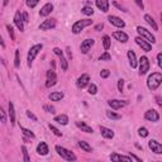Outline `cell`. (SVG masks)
<instances>
[{"mask_svg":"<svg viewBox=\"0 0 162 162\" xmlns=\"http://www.w3.org/2000/svg\"><path fill=\"white\" fill-rule=\"evenodd\" d=\"M67 55H69V58H72V52H71L70 47H67Z\"/></svg>","mask_w":162,"mask_h":162,"instance_id":"obj_57","label":"cell"},{"mask_svg":"<svg viewBox=\"0 0 162 162\" xmlns=\"http://www.w3.org/2000/svg\"><path fill=\"white\" fill-rule=\"evenodd\" d=\"M56 27V19H46L43 23H41L39 29L41 31H50Z\"/></svg>","mask_w":162,"mask_h":162,"instance_id":"obj_11","label":"cell"},{"mask_svg":"<svg viewBox=\"0 0 162 162\" xmlns=\"http://www.w3.org/2000/svg\"><path fill=\"white\" fill-rule=\"evenodd\" d=\"M94 43H95V41L93 39V38H91V39H90V38H89V39H85L82 43H81V47H80L81 52H82V53H88L89 50L94 46Z\"/></svg>","mask_w":162,"mask_h":162,"instance_id":"obj_15","label":"cell"},{"mask_svg":"<svg viewBox=\"0 0 162 162\" xmlns=\"http://www.w3.org/2000/svg\"><path fill=\"white\" fill-rule=\"evenodd\" d=\"M27 115H28V118H31L32 120H34V122H37V117L33 114L31 110H27Z\"/></svg>","mask_w":162,"mask_h":162,"instance_id":"obj_47","label":"cell"},{"mask_svg":"<svg viewBox=\"0 0 162 162\" xmlns=\"http://www.w3.org/2000/svg\"><path fill=\"white\" fill-rule=\"evenodd\" d=\"M139 75H144L148 72V70H150V61L148 58H147L146 56H142L141 58H139Z\"/></svg>","mask_w":162,"mask_h":162,"instance_id":"obj_6","label":"cell"},{"mask_svg":"<svg viewBox=\"0 0 162 162\" xmlns=\"http://www.w3.org/2000/svg\"><path fill=\"white\" fill-rule=\"evenodd\" d=\"M129 156L132 157V158H133V160H136V161H138V162H141V161H142V158H139V157H137L136 155H132V153H131Z\"/></svg>","mask_w":162,"mask_h":162,"instance_id":"obj_55","label":"cell"},{"mask_svg":"<svg viewBox=\"0 0 162 162\" xmlns=\"http://www.w3.org/2000/svg\"><path fill=\"white\" fill-rule=\"evenodd\" d=\"M60 58H61V67H62V70H63V71H66V70L69 69V65H67V60H66L63 56H61Z\"/></svg>","mask_w":162,"mask_h":162,"instance_id":"obj_38","label":"cell"},{"mask_svg":"<svg viewBox=\"0 0 162 162\" xmlns=\"http://www.w3.org/2000/svg\"><path fill=\"white\" fill-rule=\"evenodd\" d=\"M128 58H129V65L132 66V69H134L137 67V63H138V61H137V56L136 53L133 51H128Z\"/></svg>","mask_w":162,"mask_h":162,"instance_id":"obj_22","label":"cell"},{"mask_svg":"<svg viewBox=\"0 0 162 162\" xmlns=\"http://www.w3.org/2000/svg\"><path fill=\"white\" fill-rule=\"evenodd\" d=\"M137 32H138V34H139L142 38H144V39L148 41L151 45L156 43V38H155V36L152 34V33H151L150 31H147L146 28L141 27V26H138V27H137Z\"/></svg>","mask_w":162,"mask_h":162,"instance_id":"obj_5","label":"cell"},{"mask_svg":"<svg viewBox=\"0 0 162 162\" xmlns=\"http://www.w3.org/2000/svg\"><path fill=\"white\" fill-rule=\"evenodd\" d=\"M56 84H57V77H53V79H47V81H46V88L55 86Z\"/></svg>","mask_w":162,"mask_h":162,"instance_id":"obj_36","label":"cell"},{"mask_svg":"<svg viewBox=\"0 0 162 162\" xmlns=\"http://www.w3.org/2000/svg\"><path fill=\"white\" fill-rule=\"evenodd\" d=\"M79 147H80L81 150H84L85 152H93L91 146H90L88 142H85V141H80L79 142Z\"/></svg>","mask_w":162,"mask_h":162,"instance_id":"obj_28","label":"cell"},{"mask_svg":"<svg viewBox=\"0 0 162 162\" xmlns=\"http://www.w3.org/2000/svg\"><path fill=\"white\" fill-rule=\"evenodd\" d=\"M22 151H23V160H24V162H29L31 161V157H29V155H28V151L26 148V146L22 147Z\"/></svg>","mask_w":162,"mask_h":162,"instance_id":"obj_35","label":"cell"},{"mask_svg":"<svg viewBox=\"0 0 162 162\" xmlns=\"http://www.w3.org/2000/svg\"><path fill=\"white\" fill-rule=\"evenodd\" d=\"M91 24H93V20H90V19H81V20H77L72 26V33L74 34H79L84 28H86Z\"/></svg>","mask_w":162,"mask_h":162,"instance_id":"obj_2","label":"cell"},{"mask_svg":"<svg viewBox=\"0 0 162 162\" xmlns=\"http://www.w3.org/2000/svg\"><path fill=\"white\" fill-rule=\"evenodd\" d=\"M38 3H39V0H27V5L29 8H34Z\"/></svg>","mask_w":162,"mask_h":162,"instance_id":"obj_41","label":"cell"},{"mask_svg":"<svg viewBox=\"0 0 162 162\" xmlns=\"http://www.w3.org/2000/svg\"><path fill=\"white\" fill-rule=\"evenodd\" d=\"M95 3H96V7L101 12L107 13L109 10V1H108V0H95Z\"/></svg>","mask_w":162,"mask_h":162,"instance_id":"obj_19","label":"cell"},{"mask_svg":"<svg viewBox=\"0 0 162 162\" xmlns=\"http://www.w3.org/2000/svg\"><path fill=\"white\" fill-rule=\"evenodd\" d=\"M20 129H22L23 133H24V136H27V137H31V138H34L36 137L34 133H33L32 131H29V129H27V128H24V127H20Z\"/></svg>","mask_w":162,"mask_h":162,"instance_id":"obj_37","label":"cell"},{"mask_svg":"<svg viewBox=\"0 0 162 162\" xmlns=\"http://www.w3.org/2000/svg\"><path fill=\"white\" fill-rule=\"evenodd\" d=\"M160 17H161V23H162V13H161V15H160Z\"/></svg>","mask_w":162,"mask_h":162,"instance_id":"obj_58","label":"cell"},{"mask_svg":"<svg viewBox=\"0 0 162 162\" xmlns=\"http://www.w3.org/2000/svg\"><path fill=\"white\" fill-rule=\"evenodd\" d=\"M110 160L112 161H126V162L133 161V158L131 156H122V155H118V153H112L110 155Z\"/></svg>","mask_w":162,"mask_h":162,"instance_id":"obj_18","label":"cell"},{"mask_svg":"<svg viewBox=\"0 0 162 162\" xmlns=\"http://www.w3.org/2000/svg\"><path fill=\"white\" fill-rule=\"evenodd\" d=\"M113 37L115 38L117 41L122 42V43H126V42L128 41V34H127V33H124V32H122V31L114 32V33H113Z\"/></svg>","mask_w":162,"mask_h":162,"instance_id":"obj_16","label":"cell"},{"mask_svg":"<svg viewBox=\"0 0 162 162\" xmlns=\"http://www.w3.org/2000/svg\"><path fill=\"white\" fill-rule=\"evenodd\" d=\"M108 105L112 109H120V108H124L128 105V101L127 100H109L108 101Z\"/></svg>","mask_w":162,"mask_h":162,"instance_id":"obj_9","label":"cell"},{"mask_svg":"<svg viewBox=\"0 0 162 162\" xmlns=\"http://www.w3.org/2000/svg\"><path fill=\"white\" fill-rule=\"evenodd\" d=\"M148 129H147V128H144V127H141L139 129H138V134H139L142 138H144V137H147L148 136Z\"/></svg>","mask_w":162,"mask_h":162,"instance_id":"obj_33","label":"cell"},{"mask_svg":"<svg viewBox=\"0 0 162 162\" xmlns=\"http://www.w3.org/2000/svg\"><path fill=\"white\" fill-rule=\"evenodd\" d=\"M123 89H124V80L120 79V80L118 81V90L122 93V91H123Z\"/></svg>","mask_w":162,"mask_h":162,"instance_id":"obj_44","label":"cell"},{"mask_svg":"<svg viewBox=\"0 0 162 162\" xmlns=\"http://www.w3.org/2000/svg\"><path fill=\"white\" fill-rule=\"evenodd\" d=\"M0 115H1V122L3 123H7V115H5V112H4L3 108L0 109Z\"/></svg>","mask_w":162,"mask_h":162,"instance_id":"obj_46","label":"cell"},{"mask_svg":"<svg viewBox=\"0 0 162 162\" xmlns=\"http://www.w3.org/2000/svg\"><path fill=\"white\" fill-rule=\"evenodd\" d=\"M156 101H157V104H158L160 107H162V98H161V96H158V95H157V96H156Z\"/></svg>","mask_w":162,"mask_h":162,"instance_id":"obj_53","label":"cell"},{"mask_svg":"<svg viewBox=\"0 0 162 162\" xmlns=\"http://www.w3.org/2000/svg\"><path fill=\"white\" fill-rule=\"evenodd\" d=\"M108 20H109V23H110V24L115 26V27H118V28H124V27H126V22L122 20V19L119 18V17L110 15V17L108 18Z\"/></svg>","mask_w":162,"mask_h":162,"instance_id":"obj_12","label":"cell"},{"mask_svg":"<svg viewBox=\"0 0 162 162\" xmlns=\"http://www.w3.org/2000/svg\"><path fill=\"white\" fill-rule=\"evenodd\" d=\"M14 23H15L17 28L20 32H24V19H23V13L17 12L14 15Z\"/></svg>","mask_w":162,"mask_h":162,"instance_id":"obj_8","label":"cell"},{"mask_svg":"<svg viewBox=\"0 0 162 162\" xmlns=\"http://www.w3.org/2000/svg\"><path fill=\"white\" fill-rule=\"evenodd\" d=\"M76 126H77L82 132H86V133H93L94 132L93 128L90 127V126H88L85 122H76Z\"/></svg>","mask_w":162,"mask_h":162,"instance_id":"obj_23","label":"cell"},{"mask_svg":"<svg viewBox=\"0 0 162 162\" xmlns=\"http://www.w3.org/2000/svg\"><path fill=\"white\" fill-rule=\"evenodd\" d=\"M134 1H136V4H137V5H138V7H139V8L142 9V10H143V9H144V5H143V1H142V0H134Z\"/></svg>","mask_w":162,"mask_h":162,"instance_id":"obj_51","label":"cell"},{"mask_svg":"<svg viewBox=\"0 0 162 162\" xmlns=\"http://www.w3.org/2000/svg\"><path fill=\"white\" fill-rule=\"evenodd\" d=\"M99 60L100 61H109V60H112V56L108 53V52H105V53H103L101 56L99 57Z\"/></svg>","mask_w":162,"mask_h":162,"instance_id":"obj_40","label":"cell"},{"mask_svg":"<svg viewBox=\"0 0 162 162\" xmlns=\"http://www.w3.org/2000/svg\"><path fill=\"white\" fill-rule=\"evenodd\" d=\"M157 62H158V66L162 69V52H161V53L157 55Z\"/></svg>","mask_w":162,"mask_h":162,"instance_id":"obj_50","label":"cell"},{"mask_svg":"<svg viewBox=\"0 0 162 162\" xmlns=\"http://www.w3.org/2000/svg\"><path fill=\"white\" fill-rule=\"evenodd\" d=\"M56 151H57V153L62 157L63 160H66V161H76V156H75L71 151L63 148V147L56 146Z\"/></svg>","mask_w":162,"mask_h":162,"instance_id":"obj_3","label":"cell"},{"mask_svg":"<svg viewBox=\"0 0 162 162\" xmlns=\"http://www.w3.org/2000/svg\"><path fill=\"white\" fill-rule=\"evenodd\" d=\"M114 5H115V7L118 8V9H120V10H123V12H127V10H126V9H124V8H123L122 5H119V4H118V3H114Z\"/></svg>","mask_w":162,"mask_h":162,"instance_id":"obj_56","label":"cell"},{"mask_svg":"<svg viewBox=\"0 0 162 162\" xmlns=\"http://www.w3.org/2000/svg\"><path fill=\"white\" fill-rule=\"evenodd\" d=\"M81 13L85 14V15H93L94 14V9L91 7H84L81 9Z\"/></svg>","mask_w":162,"mask_h":162,"instance_id":"obj_31","label":"cell"},{"mask_svg":"<svg viewBox=\"0 0 162 162\" xmlns=\"http://www.w3.org/2000/svg\"><path fill=\"white\" fill-rule=\"evenodd\" d=\"M53 77H56V74H55V71L50 70L48 72H47V79H53Z\"/></svg>","mask_w":162,"mask_h":162,"instance_id":"obj_49","label":"cell"},{"mask_svg":"<svg viewBox=\"0 0 162 162\" xmlns=\"http://www.w3.org/2000/svg\"><path fill=\"white\" fill-rule=\"evenodd\" d=\"M48 127H50V129H51L52 132H53V134H56L57 137H61V136H62V133H61V132H60L58 129H57V128H56L55 126H52V124H50Z\"/></svg>","mask_w":162,"mask_h":162,"instance_id":"obj_39","label":"cell"},{"mask_svg":"<svg viewBox=\"0 0 162 162\" xmlns=\"http://www.w3.org/2000/svg\"><path fill=\"white\" fill-rule=\"evenodd\" d=\"M103 46H104V50L108 51L110 48V37L109 36H104L103 37Z\"/></svg>","mask_w":162,"mask_h":162,"instance_id":"obj_29","label":"cell"},{"mask_svg":"<svg viewBox=\"0 0 162 162\" xmlns=\"http://www.w3.org/2000/svg\"><path fill=\"white\" fill-rule=\"evenodd\" d=\"M9 117H10V123L14 126L15 124V110H14V105L13 103H9Z\"/></svg>","mask_w":162,"mask_h":162,"instance_id":"obj_27","label":"cell"},{"mask_svg":"<svg viewBox=\"0 0 162 162\" xmlns=\"http://www.w3.org/2000/svg\"><path fill=\"white\" fill-rule=\"evenodd\" d=\"M161 84H162V74L153 72L152 75L148 76V80H147V86H148L150 90H156Z\"/></svg>","mask_w":162,"mask_h":162,"instance_id":"obj_1","label":"cell"},{"mask_svg":"<svg viewBox=\"0 0 162 162\" xmlns=\"http://www.w3.org/2000/svg\"><path fill=\"white\" fill-rule=\"evenodd\" d=\"M43 110L47 112V113L53 114V113H55V108H53V107H51V105H43Z\"/></svg>","mask_w":162,"mask_h":162,"instance_id":"obj_42","label":"cell"},{"mask_svg":"<svg viewBox=\"0 0 162 162\" xmlns=\"http://www.w3.org/2000/svg\"><path fill=\"white\" fill-rule=\"evenodd\" d=\"M136 43L139 46L143 51H146V52L152 51V46H151V43H150V42L147 41V39H144V38H142L141 36L136 38Z\"/></svg>","mask_w":162,"mask_h":162,"instance_id":"obj_7","label":"cell"},{"mask_svg":"<svg viewBox=\"0 0 162 162\" xmlns=\"http://www.w3.org/2000/svg\"><path fill=\"white\" fill-rule=\"evenodd\" d=\"M148 147L151 148V151L153 152V153H156V155H162V144L158 143L157 141L151 139V141L148 142Z\"/></svg>","mask_w":162,"mask_h":162,"instance_id":"obj_10","label":"cell"},{"mask_svg":"<svg viewBox=\"0 0 162 162\" xmlns=\"http://www.w3.org/2000/svg\"><path fill=\"white\" fill-rule=\"evenodd\" d=\"M52 10H53V5H52L51 3H47L43 5V8L39 10V15L41 17H47V15H50V14L52 13Z\"/></svg>","mask_w":162,"mask_h":162,"instance_id":"obj_17","label":"cell"},{"mask_svg":"<svg viewBox=\"0 0 162 162\" xmlns=\"http://www.w3.org/2000/svg\"><path fill=\"white\" fill-rule=\"evenodd\" d=\"M20 53H19V50L15 51V58H14V66L18 69L19 66H20V56H19Z\"/></svg>","mask_w":162,"mask_h":162,"instance_id":"obj_32","label":"cell"},{"mask_svg":"<svg viewBox=\"0 0 162 162\" xmlns=\"http://www.w3.org/2000/svg\"><path fill=\"white\" fill-rule=\"evenodd\" d=\"M43 48V46L42 45H34V46H32L31 47V50H29V52H28V58H27V61H28V66H32V62L34 61V58L37 57V55L41 52V50Z\"/></svg>","mask_w":162,"mask_h":162,"instance_id":"obj_4","label":"cell"},{"mask_svg":"<svg viewBox=\"0 0 162 162\" xmlns=\"http://www.w3.org/2000/svg\"><path fill=\"white\" fill-rule=\"evenodd\" d=\"M55 122H57L58 124H62V126H66L69 123V117L66 114H61V115H57L55 118Z\"/></svg>","mask_w":162,"mask_h":162,"instance_id":"obj_25","label":"cell"},{"mask_svg":"<svg viewBox=\"0 0 162 162\" xmlns=\"http://www.w3.org/2000/svg\"><path fill=\"white\" fill-rule=\"evenodd\" d=\"M144 118L147 119V120H150V122H158L160 115H158V113H157L156 110L150 109V110H147L144 113Z\"/></svg>","mask_w":162,"mask_h":162,"instance_id":"obj_14","label":"cell"},{"mask_svg":"<svg viewBox=\"0 0 162 162\" xmlns=\"http://www.w3.org/2000/svg\"><path fill=\"white\" fill-rule=\"evenodd\" d=\"M107 117L109 118V119H112V120H119L122 117L119 115V114H117V113H114V112H107Z\"/></svg>","mask_w":162,"mask_h":162,"instance_id":"obj_30","label":"cell"},{"mask_svg":"<svg viewBox=\"0 0 162 162\" xmlns=\"http://www.w3.org/2000/svg\"><path fill=\"white\" fill-rule=\"evenodd\" d=\"M144 20L152 27V29H153V31H157V29H158V27H157V23L155 22V19L152 18L150 14H146V15H144Z\"/></svg>","mask_w":162,"mask_h":162,"instance_id":"obj_26","label":"cell"},{"mask_svg":"<svg viewBox=\"0 0 162 162\" xmlns=\"http://www.w3.org/2000/svg\"><path fill=\"white\" fill-rule=\"evenodd\" d=\"M7 29H8V32H9V36H10V37H12V39L14 41V39H15V36H14L13 27H12V26H7Z\"/></svg>","mask_w":162,"mask_h":162,"instance_id":"obj_43","label":"cell"},{"mask_svg":"<svg viewBox=\"0 0 162 162\" xmlns=\"http://www.w3.org/2000/svg\"><path fill=\"white\" fill-rule=\"evenodd\" d=\"M53 53L55 55H57V56H63V53H62V51H61L60 48H58V47H56V48H53Z\"/></svg>","mask_w":162,"mask_h":162,"instance_id":"obj_48","label":"cell"},{"mask_svg":"<svg viewBox=\"0 0 162 162\" xmlns=\"http://www.w3.org/2000/svg\"><path fill=\"white\" fill-rule=\"evenodd\" d=\"M23 19H24V23L29 22V17H28V13H23Z\"/></svg>","mask_w":162,"mask_h":162,"instance_id":"obj_52","label":"cell"},{"mask_svg":"<svg viewBox=\"0 0 162 162\" xmlns=\"http://www.w3.org/2000/svg\"><path fill=\"white\" fill-rule=\"evenodd\" d=\"M89 81H90V76L88 74H82L77 79V82H76V85H77L79 89H84L86 85H89Z\"/></svg>","mask_w":162,"mask_h":162,"instance_id":"obj_13","label":"cell"},{"mask_svg":"<svg viewBox=\"0 0 162 162\" xmlns=\"http://www.w3.org/2000/svg\"><path fill=\"white\" fill-rule=\"evenodd\" d=\"M109 75H110V71H109V70H103L101 72H100V77H103V79H107Z\"/></svg>","mask_w":162,"mask_h":162,"instance_id":"obj_45","label":"cell"},{"mask_svg":"<svg viewBox=\"0 0 162 162\" xmlns=\"http://www.w3.org/2000/svg\"><path fill=\"white\" fill-rule=\"evenodd\" d=\"M100 133H101V136L104 138H107V139H112V138H114V132L107 127H100Z\"/></svg>","mask_w":162,"mask_h":162,"instance_id":"obj_20","label":"cell"},{"mask_svg":"<svg viewBox=\"0 0 162 162\" xmlns=\"http://www.w3.org/2000/svg\"><path fill=\"white\" fill-rule=\"evenodd\" d=\"M88 91H89L90 95H95V94L98 93V88H96V85H95V84H90V85H89Z\"/></svg>","mask_w":162,"mask_h":162,"instance_id":"obj_34","label":"cell"},{"mask_svg":"<svg viewBox=\"0 0 162 162\" xmlns=\"http://www.w3.org/2000/svg\"><path fill=\"white\" fill-rule=\"evenodd\" d=\"M37 152H38V155H41V156H46L48 153V146H47L45 142H41V143L37 146Z\"/></svg>","mask_w":162,"mask_h":162,"instance_id":"obj_21","label":"cell"},{"mask_svg":"<svg viewBox=\"0 0 162 162\" xmlns=\"http://www.w3.org/2000/svg\"><path fill=\"white\" fill-rule=\"evenodd\" d=\"M50 100H52V101H60L61 99H63V93L61 91H55V93H51L48 95Z\"/></svg>","mask_w":162,"mask_h":162,"instance_id":"obj_24","label":"cell"},{"mask_svg":"<svg viewBox=\"0 0 162 162\" xmlns=\"http://www.w3.org/2000/svg\"><path fill=\"white\" fill-rule=\"evenodd\" d=\"M103 23H100V24H98V26H95V31H101L103 29Z\"/></svg>","mask_w":162,"mask_h":162,"instance_id":"obj_54","label":"cell"}]
</instances>
